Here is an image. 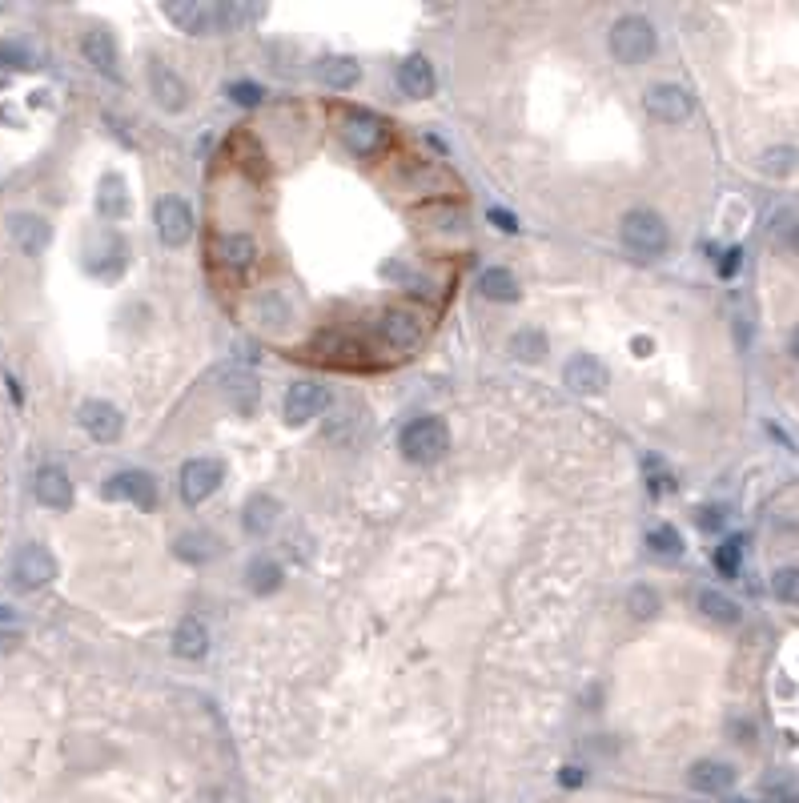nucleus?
<instances>
[{
	"label": "nucleus",
	"mask_w": 799,
	"mask_h": 803,
	"mask_svg": "<svg viewBox=\"0 0 799 803\" xmlns=\"http://www.w3.org/2000/svg\"><path fill=\"white\" fill-rule=\"evenodd\" d=\"M607 366L595 358V354H575V358H567V366H563V382L575 390V394H599L603 386H607Z\"/></svg>",
	"instance_id": "4468645a"
},
{
	"label": "nucleus",
	"mask_w": 799,
	"mask_h": 803,
	"mask_svg": "<svg viewBox=\"0 0 799 803\" xmlns=\"http://www.w3.org/2000/svg\"><path fill=\"white\" fill-rule=\"evenodd\" d=\"M619 237H623V245H627L631 253H639V257H659V253H667V245H671V229H667V221H663L655 209H631V213H623Z\"/></svg>",
	"instance_id": "7ed1b4c3"
},
{
	"label": "nucleus",
	"mask_w": 799,
	"mask_h": 803,
	"mask_svg": "<svg viewBox=\"0 0 799 803\" xmlns=\"http://www.w3.org/2000/svg\"><path fill=\"white\" fill-rule=\"evenodd\" d=\"M53 575H57V559H53L49 547L25 543V547L13 555V583H17L21 591H37V587L53 583Z\"/></svg>",
	"instance_id": "423d86ee"
},
{
	"label": "nucleus",
	"mask_w": 799,
	"mask_h": 803,
	"mask_svg": "<svg viewBox=\"0 0 799 803\" xmlns=\"http://www.w3.org/2000/svg\"><path fill=\"white\" fill-rule=\"evenodd\" d=\"M759 169H763L767 177H787V173L799 169V149H795V145H771V149L759 157Z\"/></svg>",
	"instance_id": "7c9ffc66"
},
{
	"label": "nucleus",
	"mask_w": 799,
	"mask_h": 803,
	"mask_svg": "<svg viewBox=\"0 0 799 803\" xmlns=\"http://www.w3.org/2000/svg\"><path fill=\"white\" fill-rule=\"evenodd\" d=\"M627 607H631V615L635 619H655L659 615V595L651 591V587H631V595H627Z\"/></svg>",
	"instance_id": "c9c22d12"
},
{
	"label": "nucleus",
	"mask_w": 799,
	"mask_h": 803,
	"mask_svg": "<svg viewBox=\"0 0 799 803\" xmlns=\"http://www.w3.org/2000/svg\"><path fill=\"white\" fill-rule=\"evenodd\" d=\"M161 13L189 37H209V33H229L237 29L245 17H257L261 9H241V5H193V0H181V5H161Z\"/></svg>",
	"instance_id": "f257e3e1"
},
{
	"label": "nucleus",
	"mask_w": 799,
	"mask_h": 803,
	"mask_svg": "<svg viewBox=\"0 0 799 803\" xmlns=\"http://www.w3.org/2000/svg\"><path fill=\"white\" fill-rule=\"evenodd\" d=\"M153 221H157V233H161V241L169 249H177V245H185L193 237V205L181 201V197H161Z\"/></svg>",
	"instance_id": "9d476101"
},
{
	"label": "nucleus",
	"mask_w": 799,
	"mask_h": 803,
	"mask_svg": "<svg viewBox=\"0 0 799 803\" xmlns=\"http://www.w3.org/2000/svg\"><path fill=\"white\" fill-rule=\"evenodd\" d=\"M647 551L659 555V559H679V555H683L679 530H675V526H655V530L647 534Z\"/></svg>",
	"instance_id": "473e14b6"
},
{
	"label": "nucleus",
	"mask_w": 799,
	"mask_h": 803,
	"mask_svg": "<svg viewBox=\"0 0 799 803\" xmlns=\"http://www.w3.org/2000/svg\"><path fill=\"white\" fill-rule=\"evenodd\" d=\"M398 89H402L406 97H414V101L434 97V65H430L426 57L410 53V57L398 65Z\"/></svg>",
	"instance_id": "a211bd4d"
},
{
	"label": "nucleus",
	"mask_w": 799,
	"mask_h": 803,
	"mask_svg": "<svg viewBox=\"0 0 799 803\" xmlns=\"http://www.w3.org/2000/svg\"><path fill=\"white\" fill-rule=\"evenodd\" d=\"M257 318L270 326V330H278V326H286L290 322V306L278 298V294H265L261 302H257Z\"/></svg>",
	"instance_id": "f704fd0d"
},
{
	"label": "nucleus",
	"mask_w": 799,
	"mask_h": 803,
	"mask_svg": "<svg viewBox=\"0 0 799 803\" xmlns=\"http://www.w3.org/2000/svg\"><path fill=\"white\" fill-rule=\"evenodd\" d=\"M659 49V37H655V25L647 17H619L615 29H611V57L623 61V65H643L651 61Z\"/></svg>",
	"instance_id": "20e7f679"
},
{
	"label": "nucleus",
	"mask_w": 799,
	"mask_h": 803,
	"mask_svg": "<svg viewBox=\"0 0 799 803\" xmlns=\"http://www.w3.org/2000/svg\"><path fill=\"white\" fill-rule=\"evenodd\" d=\"M225 93L233 105H245V109H257L265 101V89L257 81H233V85H225Z\"/></svg>",
	"instance_id": "4c0bfd02"
},
{
	"label": "nucleus",
	"mask_w": 799,
	"mask_h": 803,
	"mask_svg": "<svg viewBox=\"0 0 799 803\" xmlns=\"http://www.w3.org/2000/svg\"><path fill=\"white\" fill-rule=\"evenodd\" d=\"M13 647H17V631H5V627H0V655L13 651Z\"/></svg>",
	"instance_id": "c03bdc74"
},
{
	"label": "nucleus",
	"mask_w": 799,
	"mask_h": 803,
	"mask_svg": "<svg viewBox=\"0 0 799 803\" xmlns=\"http://www.w3.org/2000/svg\"><path fill=\"white\" fill-rule=\"evenodd\" d=\"M97 205H101V213H105V217H125V213H129V193H125V181L109 173V177L101 181V201H97Z\"/></svg>",
	"instance_id": "2f4dec72"
},
{
	"label": "nucleus",
	"mask_w": 799,
	"mask_h": 803,
	"mask_svg": "<svg viewBox=\"0 0 799 803\" xmlns=\"http://www.w3.org/2000/svg\"><path fill=\"white\" fill-rule=\"evenodd\" d=\"M771 595H775L779 603L799 607V567H779V571L771 575Z\"/></svg>",
	"instance_id": "72a5a7b5"
},
{
	"label": "nucleus",
	"mask_w": 799,
	"mask_h": 803,
	"mask_svg": "<svg viewBox=\"0 0 799 803\" xmlns=\"http://www.w3.org/2000/svg\"><path fill=\"white\" fill-rule=\"evenodd\" d=\"M723 518H727L723 506H703V510H699V526H703V530H719Z\"/></svg>",
	"instance_id": "a19ab883"
},
{
	"label": "nucleus",
	"mask_w": 799,
	"mask_h": 803,
	"mask_svg": "<svg viewBox=\"0 0 799 803\" xmlns=\"http://www.w3.org/2000/svg\"><path fill=\"white\" fill-rule=\"evenodd\" d=\"M735 803H747V799H735Z\"/></svg>",
	"instance_id": "49530a36"
},
{
	"label": "nucleus",
	"mask_w": 799,
	"mask_h": 803,
	"mask_svg": "<svg viewBox=\"0 0 799 803\" xmlns=\"http://www.w3.org/2000/svg\"><path fill=\"white\" fill-rule=\"evenodd\" d=\"M81 53H85V61H89L97 73H105V77H121L117 41H113L109 29H89V33L81 37Z\"/></svg>",
	"instance_id": "2eb2a0df"
},
{
	"label": "nucleus",
	"mask_w": 799,
	"mask_h": 803,
	"mask_svg": "<svg viewBox=\"0 0 799 803\" xmlns=\"http://www.w3.org/2000/svg\"><path fill=\"white\" fill-rule=\"evenodd\" d=\"M330 406V390L322 382H294L286 394V422L290 426H306L310 418L326 414Z\"/></svg>",
	"instance_id": "f8f14e48"
},
{
	"label": "nucleus",
	"mask_w": 799,
	"mask_h": 803,
	"mask_svg": "<svg viewBox=\"0 0 799 803\" xmlns=\"http://www.w3.org/2000/svg\"><path fill=\"white\" fill-rule=\"evenodd\" d=\"M173 555L181 563L201 567V563H209V559L221 555V539H217V534H205V530H189V534H181V539L173 543Z\"/></svg>",
	"instance_id": "4be33fe9"
},
{
	"label": "nucleus",
	"mask_w": 799,
	"mask_h": 803,
	"mask_svg": "<svg viewBox=\"0 0 799 803\" xmlns=\"http://www.w3.org/2000/svg\"><path fill=\"white\" fill-rule=\"evenodd\" d=\"M217 249H221V261L229 265V270H245V265H253V253H257L249 233H225Z\"/></svg>",
	"instance_id": "c85d7f7f"
},
{
	"label": "nucleus",
	"mask_w": 799,
	"mask_h": 803,
	"mask_svg": "<svg viewBox=\"0 0 799 803\" xmlns=\"http://www.w3.org/2000/svg\"><path fill=\"white\" fill-rule=\"evenodd\" d=\"M209 651V631L201 619H181L173 631V655L181 659H201Z\"/></svg>",
	"instance_id": "393cba45"
},
{
	"label": "nucleus",
	"mask_w": 799,
	"mask_h": 803,
	"mask_svg": "<svg viewBox=\"0 0 799 803\" xmlns=\"http://www.w3.org/2000/svg\"><path fill=\"white\" fill-rule=\"evenodd\" d=\"M278 498H270V494H253L249 502H245V514H241V526H245V534H270L274 530V522H278Z\"/></svg>",
	"instance_id": "5701e85b"
},
{
	"label": "nucleus",
	"mask_w": 799,
	"mask_h": 803,
	"mask_svg": "<svg viewBox=\"0 0 799 803\" xmlns=\"http://www.w3.org/2000/svg\"><path fill=\"white\" fill-rule=\"evenodd\" d=\"M221 394H225V402H229L237 414H253L257 402H261V386H257V378L245 374V370H225Z\"/></svg>",
	"instance_id": "6ab92c4d"
},
{
	"label": "nucleus",
	"mask_w": 799,
	"mask_h": 803,
	"mask_svg": "<svg viewBox=\"0 0 799 803\" xmlns=\"http://www.w3.org/2000/svg\"><path fill=\"white\" fill-rule=\"evenodd\" d=\"M382 338L394 346V350H414L422 342V322L406 310H386L382 318Z\"/></svg>",
	"instance_id": "412c9836"
},
{
	"label": "nucleus",
	"mask_w": 799,
	"mask_h": 803,
	"mask_svg": "<svg viewBox=\"0 0 799 803\" xmlns=\"http://www.w3.org/2000/svg\"><path fill=\"white\" fill-rule=\"evenodd\" d=\"M739 559H743V539H727L715 551V571L731 579V575H739Z\"/></svg>",
	"instance_id": "e433bc0d"
},
{
	"label": "nucleus",
	"mask_w": 799,
	"mask_h": 803,
	"mask_svg": "<svg viewBox=\"0 0 799 803\" xmlns=\"http://www.w3.org/2000/svg\"><path fill=\"white\" fill-rule=\"evenodd\" d=\"M145 73H149V93H153V101H157L165 113H181V109L189 105V85H185L165 61L153 57Z\"/></svg>",
	"instance_id": "9b49d317"
},
{
	"label": "nucleus",
	"mask_w": 799,
	"mask_h": 803,
	"mask_svg": "<svg viewBox=\"0 0 799 803\" xmlns=\"http://www.w3.org/2000/svg\"><path fill=\"white\" fill-rule=\"evenodd\" d=\"M101 494H105L109 502H133V506H141V510H153V506H157V482H153V474H145V470H121V474H113V478L101 486Z\"/></svg>",
	"instance_id": "1a4fd4ad"
},
{
	"label": "nucleus",
	"mask_w": 799,
	"mask_h": 803,
	"mask_svg": "<svg viewBox=\"0 0 799 803\" xmlns=\"http://www.w3.org/2000/svg\"><path fill=\"white\" fill-rule=\"evenodd\" d=\"M547 350H551V342H547V334L535 330V326H526V330H518V334L510 338V354H514L518 362H543Z\"/></svg>",
	"instance_id": "bb28decb"
},
{
	"label": "nucleus",
	"mask_w": 799,
	"mask_h": 803,
	"mask_svg": "<svg viewBox=\"0 0 799 803\" xmlns=\"http://www.w3.org/2000/svg\"><path fill=\"white\" fill-rule=\"evenodd\" d=\"M398 446H402V458H406V462L430 466V462H438V458L450 450V426H446L442 418H434V414H422V418H414V422L402 426Z\"/></svg>",
	"instance_id": "f03ea898"
},
{
	"label": "nucleus",
	"mask_w": 799,
	"mask_h": 803,
	"mask_svg": "<svg viewBox=\"0 0 799 803\" xmlns=\"http://www.w3.org/2000/svg\"><path fill=\"white\" fill-rule=\"evenodd\" d=\"M739 261H743V253L731 245V249H723V257H719V265H715V270H719V278H735L739 274Z\"/></svg>",
	"instance_id": "ea45409f"
},
{
	"label": "nucleus",
	"mask_w": 799,
	"mask_h": 803,
	"mask_svg": "<svg viewBox=\"0 0 799 803\" xmlns=\"http://www.w3.org/2000/svg\"><path fill=\"white\" fill-rule=\"evenodd\" d=\"M771 233H775V241L783 245V249H791V253H799V217H791V213H783V217H775V225H771Z\"/></svg>",
	"instance_id": "58836bf2"
},
{
	"label": "nucleus",
	"mask_w": 799,
	"mask_h": 803,
	"mask_svg": "<svg viewBox=\"0 0 799 803\" xmlns=\"http://www.w3.org/2000/svg\"><path fill=\"white\" fill-rule=\"evenodd\" d=\"M490 221L498 225V229H506V233H514L518 229V221H514V213H502V209H490Z\"/></svg>",
	"instance_id": "79ce46f5"
},
{
	"label": "nucleus",
	"mask_w": 799,
	"mask_h": 803,
	"mask_svg": "<svg viewBox=\"0 0 799 803\" xmlns=\"http://www.w3.org/2000/svg\"><path fill=\"white\" fill-rule=\"evenodd\" d=\"M77 418H81V426H85V430H89L97 442H117V438H121V430H125V418H121V410H117L113 402H101V398H89V402H81Z\"/></svg>",
	"instance_id": "ddd939ff"
},
{
	"label": "nucleus",
	"mask_w": 799,
	"mask_h": 803,
	"mask_svg": "<svg viewBox=\"0 0 799 803\" xmlns=\"http://www.w3.org/2000/svg\"><path fill=\"white\" fill-rule=\"evenodd\" d=\"M695 603H699V611H703L711 623H723V627H735V623H739V615H743V611H739V603H731V599H727V595H719V591H699V599H695Z\"/></svg>",
	"instance_id": "c756f323"
},
{
	"label": "nucleus",
	"mask_w": 799,
	"mask_h": 803,
	"mask_svg": "<svg viewBox=\"0 0 799 803\" xmlns=\"http://www.w3.org/2000/svg\"><path fill=\"white\" fill-rule=\"evenodd\" d=\"M478 294L486 302H518V282L510 270H502V265H490V270H482V278H478Z\"/></svg>",
	"instance_id": "a878e982"
},
{
	"label": "nucleus",
	"mask_w": 799,
	"mask_h": 803,
	"mask_svg": "<svg viewBox=\"0 0 799 803\" xmlns=\"http://www.w3.org/2000/svg\"><path fill=\"white\" fill-rule=\"evenodd\" d=\"M318 81H322L326 89H334V93L354 89V85L362 81V65L350 61V57H326V61H318Z\"/></svg>",
	"instance_id": "b1692460"
},
{
	"label": "nucleus",
	"mask_w": 799,
	"mask_h": 803,
	"mask_svg": "<svg viewBox=\"0 0 799 803\" xmlns=\"http://www.w3.org/2000/svg\"><path fill=\"white\" fill-rule=\"evenodd\" d=\"M687 783L695 791H703V795H723V791L735 787V767L723 763V759H699V763H691Z\"/></svg>",
	"instance_id": "dca6fc26"
},
{
	"label": "nucleus",
	"mask_w": 799,
	"mask_h": 803,
	"mask_svg": "<svg viewBox=\"0 0 799 803\" xmlns=\"http://www.w3.org/2000/svg\"><path fill=\"white\" fill-rule=\"evenodd\" d=\"M559 783H563V787H579V783H583V771H579V767H571V771H563V775H559Z\"/></svg>",
	"instance_id": "37998d69"
},
{
	"label": "nucleus",
	"mask_w": 799,
	"mask_h": 803,
	"mask_svg": "<svg viewBox=\"0 0 799 803\" xmlns=\"http://www.w3.org/2000/svg\"><path fill=\"white\" fill-rule=\"evenodd\" d=\"M9 233H13V241L29 253V257H37V253H45V245L53 241V229H49V221L45 217H37V213H13L9 217Z\"/></svg>",
	"instance_id": "f3484780"
},
{
	"label": "nucleus",
	"mask_w": 799,
	"mask_h": 803,
	"mask_svg": "<svg viewBox=\"0 0 799 803\" xmlns=\"http://www.w3.org/2000/svg\"><path fill=\"white\" fill-rule=\"evenodd\" d=\"M791 354H795V358H799V330H795V334H791Z\"/></svg>",
	"instance_id": "a18cd8bd"
},
{
	"label": "nucleus",
	"mask_w": 799,
	"mask_h": 803,
	"mask_svg": "<svg viewBox=\"0 0 799 803\" xmlns=\"http://www.w3.org/2000/svg\"><path fill=\"white\" fill-rule=\"evenodd\" d=\"M245 583L253 595H274L282 587V567L278 559H253L249 571H245Z\"/></svg>",
	"instance_id": "cd10ccee"
},
{
	"label": "nucleus",
	"mask_w": 799,
	"mask_h": 803,
	"mask_svg": "<svg viewBox=\"0 0 799 803\" xmlns=\"http://www.w3.org/2000/svg\"><path fill=\"white\" fill-rule=\"evenodd\" d=\"M342 145L354 157H378L390 145V125L370 109H350L342 117Z\"/></svg>",
	"instance_id": "39448f33"
},
{
	"label": "nucleus",
	"mask_w": 799,
	"mask_h": 803,
	"mask_svg": "<svg viewBox=\"0 0 799 803\" xmlns=\"http://www.w3.org/2000/svg\"><path fill=\"white\" fill-rule=\"evenodd\" d=\"M37 498L49 510H69L73 506V478L61 466H45L37 474Z\"/></svg>",
	"instance_id": "aec40b11"
},
{
	"label": "nucleus",
	"mask_w": 799,
	"mask_h": 803,
	"mask_svg": "<svg viewBox=\"0 0 799 803\" xmlns=\"http://www.w3.org/2000/svg\"><path fill=\"white\" fill-rule=\"evenodd\" d=\"M221 478H225L221 462H213V458H189L181 466V474H177V494H181V502L197 506V502H205L221 486Z\"/></svg>",
	"instance_id": "6e6552de"
},
{
	"label": "nucleus",
	"mask_w": 799,
	"mask_h": 803,
	"mask_svg": "<svg viewBox=\"0 0 799 803\" xmlns=\"http://www.w3.org/2000/svg\"><path fill=\"white\" fill-rule=\"evenodd\" d=\"M643 105L651 117L667 121V125H683L691 113H695V101L683 85H671V81H655L647 93H643Z\"/></svg>",
	"instance_id": "0eeeda50"
}]
</instances>
